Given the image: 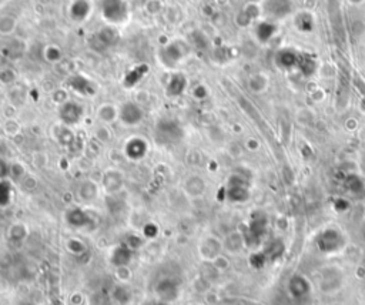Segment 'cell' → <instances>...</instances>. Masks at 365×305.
Instances as JSON below:
<instances>
[{"label":"cell","instance_id":"obj_1","mask_svg":"<svg viewBox=\"0 0 365 305\" xmlns=\"http://www.w3.org/2000/svg\"><path fill=\"white\" fill-rule=\"evenodd\" d=\"M130 15L129 3L126 0H102V16L110 25H123Z\"/></svg>","mask_w":365,"mask_h":305},{"label":"cell","instance_id":"obj_2","mask_svg":"<svg viewBox=\"0 0 365 305\" xmlns=\"http://www.w3.org/2000/svg\"><path fill=\"white\" fill-rule=\"evenodd\" d=\"M144 119V110L141 107V104L136 102H124L120 106V114H119V120L122 121L124 126H137L140 124Z\"/></svg>","mask_w":365,"mask_h":305},{"label":"cell","instance_id":"obj_3","mask_svg":"<svg viewBox=\"0 0 365 305\" xmlns=\"http://www.w3.org/2000/svg\"><path fill=\"white\" fill-rule=\"evenodd\" d=\"M188 53V47L183 43V40H176L171 42L167 46L163 49L161 52V60L163 63L167 66H176L183 60V57H186Z\"/></svg>","mask_w":365,"mask_h":305},{"label":"cell","instance_id":"obj_4","mask_svg":"<svg viewBox=\"0 0 365 305\" xmlns=\"http://www.w3.org/2000/svg\"><path fill=\"white\" fill-rule=\"evenodd\" d=\"M60 119L65 123L66 126H75L77 123H80L85 114V109L82 104L79 103L67 100L63 104H60Z\"/></svg>","mask_w":365,"mask_h":305},{"label":"cell","instance_id":"obj_5","mask_svg":"<svg viewBox=\"0 0 365 305\" xmlns=\"http://www.w3.org/2000/svg\"><path fill=\"white\" fill-rule=\"evenodd\" d=\"M119 114H120V106L114 103H103L96 110V117L103 124H113L114 121L119 120Z\"/></svg>","mask_w":365,"mask_h":305},{"label":"cell","instance_id":"obj_6","mask_svg":"<svg viewBox=\"0 0 365 305\" xmlns=\"http://www.w3.org/2000/svg\"><path fill=\"white\" fill-rule=\"evenodd\" d=\"M147 153V143L141 137H131L126 143V154L130 160H140Z\"/></svg>","mask_w":365,"mask_h":305},{"label":"cell","instance_id":"obj_7","mask_svg":"<svg viewBox=\"0 0 365 305\" xmlns=\"http://www.w3.org/2000/svg\"><path fill=\"white\" fill-rule=\"evenodd\" d=\"M69 87L79 96H83V97H92L94 94V87L93 84L90 83L86 77L83 76H73L70 80H69Z\"/></svg>","mask_w":365,"mask_h":305},{"label":"cell","instance_id":"obj_8","mask_svg":"<svg viewBox=\"0 0 365 305\" xmlns=\"http://www.w3.org/2000/svg\"><path fill=\"white\" fill-rule=\"evenodd\" d=\"M223 242L215 238V237H208L203 241L201 244V254L208 259H215L218 255H221V250H223Z\"/></svg>","mask_w":365,"mask_h":305},{"label":"cell","instance_id":"obj_9","mask_svg":"<svg viewBox=\"0 0 365 305\" xmlns=\"http://www.w3.org/2000/svg\"><path fill=\"white\" fill-rule=\"evenodd\" d=\"M90 12H92V5L89 0H73V3L70 6V15L76 22L86 20L89 18Z\"/></svg>","mask_w":365,"mask_h":305},{"label":"cell","instance_id":"obj_10","mask_svg":"<svg viewBox=\"0 0 365 305\" xmlns=\"http://www.w3.org/2000/svg\"><path fill=\"white\" fill-rule=\"evenodd\" d=\"M187 87V79L181 73L171 76V79L167 83V94L169 97H180Z\"/></svg>","mask_w":365,"mask_h":305},{"label":"cell","instance_id":"obj_11","mask_svg":"<svg viewBox=\"0 0 365 305\" xmlns=\"http://www.w3.org/2000/svg\"><path fill=\"white\" fill-rule=\"evenodd\" d=\"M290 285V292L292 294L291 296H297V298H301V296H305L309 292V282L302 277V275H295L290 279L288 282Z\"/></svg>","mask_w":365,"mask_h":305},{"label":"cell","instance_id":"obj_12","mask_svg":"<svg viewBox=\"0 0 365 305\" xmlns=\"http://www.w3.org/2000/svg\"><path fill=\"white\" fill-rule=\"evenodd\" d=\"M270 80L264 73H255L250 76L248 79V89L250 92L255 93V94H261L267 89H268Z\"/></svg>","mask_w":365,"mask_h":305},{"label":"cell","instance_id":"obj_13","mask_svg":"<svg viewBox=\"0 0 365 305\" xmlns=\"http://www.w3.org/2000/svg\"><path fill=\"white\" fill-rule=\"evenodd\" d=\"M244 245V238L243 235L238 231L230 232L227 237H225L224 242H223V247L225 250L230 251V252H240Z\"/></svg>","mask_w":365,"mask_h":305},{"label":"cell","instance_id":"obj_14","mask_svg":"<svg viewBox=\"0 0 365 305\" xmlns=\"http://www.w3.org/2000/svg\"><path fill=\"white\" fill-rule=\"evenodd\" d=\"M123 185V177L120 173L117 171H107L104 176V187L109 193H116L122 188Z\"/></svg>","mask_w":365,"mask_h":305},{"label":"cell","instance_id":"obj_15","mask_svg":"<svg viewBox=\"0 0 365 305\" xmlns=\"http://www.w3.org/2000/svg\"><path fill=\"white\" fill-rule=\"evenodd\" d=\"M184 188H186L187 194L197 197V195H201L204 193L206 184H204V181L200 177H190L186 181V184H184Z\"/></svg>","mask_w":365,"mask_h":305},{"label":"cell","instance_id":"obj_16","mask_svg":"<svg viewBox=\"0 0 365 305\" xmlns=\"http://www.w3.org/2000/svg\"><path fill=\"white\" fill-rule=\"evenodd\" d=\"M16 28H18V20L13 16L5 15V16L0 18V35L9 36L16 30Z\"/></svg>","mask_w":365,"mask_h":305},{"label":"cell","instance_id":"obj_17","mask_svg":"<svg viewBox=\"0 0 365 305\" xmlns=\"http://www.w3.org/2000/svg\"><path fill=\"white\" fill-rule=\"evenodd\" d=\"M45 57H46V60L49 63H59L63 59V52L56 45H49L45 49Z\"/></svg>","mask_w":365,"mask_h":305},{"label":"cell","instance_id":"obj_18","mask_svg":"<svg viewBox=\"0 0 365 305\" xmlns=\"http://www.w3.org/2000/svg\"><path fill=\"white\" fill-rule=\"evenodd\" d=\"M314 114L312 111L308 110V109H300L298 111H295V120L298 121L300 124H304V126H308L314 121Z\"/></svg>","mask_w":365,"mask_h":305},{"label":"cell","instance_id":"obj_19","mask_svg":"<svg viewBox=\"0 0 365 305\" xmlns=\"http://www.w3.org/2000/svg\"><path fill=\"white\" fill-rule=\"evenodd\" d=\"M243 12L248 16V18L254 20V19H257L260 16V13H261V8L257 5V3H248L245 8L243 9Z\"/></svg>","mask_w":365,"mask_h":305},{"label":"cell","instance_id":"obj_20","mask_svg":"<svg viewBox=\"0 0 365 305\" xmlns=\"http://www.w3.org/2000/svg\"><path fill=\"white\" fill-rule=\"evenodd\" d=\"M16 80V72L12 70V69H3L0 72V82L3 84L13 83Z\"/></svg>","mask_w":365,"mask_h":305},{"label":"cell","instance_id":"obj_21","mask_svg":"<svg viewBox=\"0 0 365 305\" xmlns=\"http://www.w3.org/2000/svg\"><path fill=\"white\" fill-rule=\"evenodd\" d=\"M161 9H163V2H160V0H149V2L146 3V10H147L150 15H156V13H159Z\"/></svg>","mask_w":365,"mask_h":305},{"label":"cell","instance_id":"obj_22","mask_svg":"<svg viewBox=\"0 0 365 305\" xmlns=\"http://www.w3.org/2000/svg\"><path fill=\"white\" fill-rule=\"evenodd\" d=\"M96 137L100 140V141L106 143V141H109V140H110L112 136H110V131L106 129L104 126H102V127H99V129L96 130Z\"/></svg>","mask_w":365,"mask_h":305},{"label":"cell","instance_id":"obj_23","mask_svg":"<svg viewBox=\"0 0 365 305\" xmlns=\"http://www.w3.org/2000/svg\"><path fill=\"white\" fill-rule=\"evenodd\" d=\"M193 94H194V97L196 99H206L207 97V90H206V87L204 86H197L196 89H194V92H193Z\"/></svg>","mask_w":365,"mask_h":305},{"label":"cell","instance_id":"obj_24","mask_svg":"<svg viewBox=\"0 0 365 305\" xmlns=\"http://www.w3.org/2000/svg\"><path fill=\"white\" fill-rule=\"evenodd\" d=\"M9 171H10V168H9V166H8V163H6L5 160H2V158H0V180H3L5 177L8 176V174H9Z\"/></svg>","mask_w":365,"mask_h":305},{"label":"cell","instance_id":"obj_25","mask_svg":"<svg viewBox=\"0 0 365 305\" xmlns=\"http://www.w3.org/2000/svg\"><path fill=\"white\" fill-rule=\"evenodd\" d=\"M348 3L351 5V6H355V8H358V6H362L365 3V0H348Z\"/></svg>","mask_w":365,"mask_h":305},{"label":"cell","instance_id":"obj_26","mask_svg":"<svg viewBox=\"0 0 365 305\" xmlns=\"http://www.w3.org/2000/svg\"><path fill=\"white\" fill-rule=\"evenodd\" d=\"M160 2H164V0H160Z\"/></svg>","mask_w":365,"mask_h":305},{"label":"cell","instance_id":"obj_27","mask_svg":"<svg viewBox=\"0 0 365 305\" xmlns=\"http://www.w3.org/2000/svg\"><path fill=\"white\" fill-rule=\"evenodd\" d=\"M206 2H210V0H206Z\"/></svg>","mask_w":365,"mask_h":305}]
</instances>
